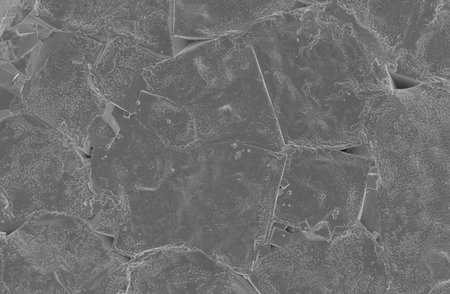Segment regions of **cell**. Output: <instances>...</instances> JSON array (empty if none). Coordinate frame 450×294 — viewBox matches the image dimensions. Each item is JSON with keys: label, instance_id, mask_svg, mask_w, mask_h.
<instances>
[{"label": "cell", "instance_id": "1", "mask_svg": "<svg viewBox=\"0 0 450 294\" xmlns=\"http://www.w3.org/2000/svg\"><path fill=\"white\" fill-rule=\"evenodd\" d=\"M181 191L194 245L225 256L249 248L270 221L280 168L275 153L238 142L184 148Z\"/></svg>", "mask_w": 450, "mask_h": 294}, {"label": "cell", "instance_id": "2", "mask_svg": "<svg viewBox=\"0 0 450 294\" xmlns=\"http://www.w3.org/2000/svg\"><path fill=\"white\" fill-rule=\"evenodd\" d=\"M194 123L197 140L276 152L285 145L252 48L240 34L195 43L168 81Z\"/></svg>", "mask_w": 450, "mask_h": 294}, {"label": "cell", "instance_id": "3", "mask_svg": "<svg viewBox=\"0 0 450 294\" xmlns=\"http://www.w3.org/2000/svg\"><path fill=\"white\" fill-rule=\"evenodd\" d=\"M286 160L273 220L292 232L328 238L358 219L364 164L360 157L327 148L285 146Z\"/></svg>", "mask_w": 450, "mask_h": 294}, {"label": "cell", "instance_id": "4", "mask_svg": "<svg viewBox=\"0 0 450 294\" xmlns=\"http://www.w3.org/2000/svg\"><path fill=\"white\" fill-rule=\"evenodd\" d=\"M344 234L324 238L293 232L285 247L274 246L258 259L254 274L258 293H358L357 241L353 234Z\"/></svg>", "mask_w": 450, "mask_h": 294}, {"label": "cell", "instance_id": "5", "mask_svg": "<svg viewBox=\"0 0 450 294\" xmlns=\"http://www.w3.org/2000/svg\"><path fill=\"white\" fill-rule=\"evenodd\" d=\"M126 294H226L230 271L198 249L166 245L128 262Z\"/></svg>", "mask_w": 450, "mask_h": 294}, {"label": "cell", "instance_id": "6", "mask_svg": "<svg viewBox=\"0 0 450 294\" xmlns=\"http://www.w3.org/2000/svg\"><path fill=\"white\" fill-rule=\"evenodd\" d=\"M173 2L91 0L86 23V35L104 43L126 37L157 58H172L186 43L183 38L172 35Z\"/></svg>", "mask_w": 450, "mask_h": 294}, {"label": "cell", "instance_id": "7", "mask_svg": "<svg viewBox=\"0 0 450 294\" xmlns=\"http://www.w3.org/2000/svg\"><path fill=\"white\" fill-rule=\"evenodd\" d=\"M276 9L270 1L174 0L172 35L200 41L242 34Z\"/></svg>", "mask_w": 450, "mask_h": 294}, {"label": "cell", "instance_id": "8", "mask_svg": "<svg viewBox=\"0 0 450 294\" xmlns=\"http://www.w3.org/2000/svg\"><path fill=\"white\" fill-rule=\"evenodd\" d=\"M164 59L118 37L106 43L93 73L94 83L110 102L134 114L140 92L148 91L142 73Z\"/></svg>", "mask_w": 450, "mask_h": 294}, {"label": "cell", "instance_id": "9", "mask_svg": "<svg viewBox=\"0 0 450 294\" xmlns=\"http://www.w3.org/2000/svg\"><path fill=\"white\" fill-rule=\"evenodd\" d=\"M134 114L144 126L168 146L182 147L197 140L194 123L189 112L166 97L141 91Z\"/></svg>", "mask_w": 450, "mask_h": 294}, {"label": "cell", "instance_id": "10", "mask_svg": "<svg viewBox=\"0 0 450 294\" xmlns=\"http://www.w3.org/2000/svg\"><path fill=\"white\" fill-rule=\"evenodd\" d=\"M292 237V232L272 226L268 243L274 247L282 248L290 242Z\"/></svg>", "mask_w": 450, "mask_h": 294}]
</instances>
